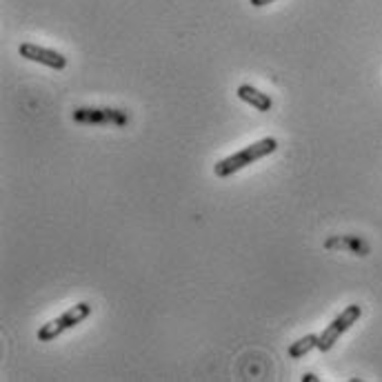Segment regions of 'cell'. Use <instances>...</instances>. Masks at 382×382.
Here are the masks:
<instances>
[{
	"label": "cell",
	"mask_w": 382,
	"mask_h": 382,
	"mask_svg": "<svg viewBox=\"0 0 382 382\" xmlns=\"http://www.w3.org/2000/svg\"><path fill=\"white\" fill-rule=\"evenodd\" d=\"M276 149H278V140L276 138H263V140H258V143L245 147L243 151H238V154L229 156V158H225L220 162H216L214 173L218 178H227V176H232V173L245 169L247 165H251V162H256L260 158L274 154Z\"/></svg>",
	"instance_id": "1"
},
{
	"label": "cell",
	"mask_w": 382,
	"mask_h": 382,
	"mask_svg": "<svg viewBox=\"0 0 382 382\" xmlns=\"http://www.w3.org/2000/svg\"><path fill=\"white\" fill-rule=\"evenodd\" d=\"M92 315V304L89 302H78L73 304V307H69L67 311H64L62 315H58V318L49 320L47 324H42L38 329V340L40 342H51L56 340V338L64 331L73 329L76 324H80L83 320H87Z\"/></svg>",
	"instance_id": "2"
},
{
	"label": "cell",
	"mask_w": 382,
	"mask_h": 382,
	"mask_svg": "<svg viewBox=\"0 0 382 382\" xmlns=\"http://www.w3.org/2000/svg\"><path fill=\"white\" fill-rule=\"evenodd\" d=\"M360 315H363V307H360V304H349V307H345V311L340 315H336L331 324H327V329L318 336L320 351L322 354L329 351V349L338 342V338L351 329V327L360 320Z\"/></svg>",
	"instance_id": "3"
},
{
	"label": "cell",
	"mask_w": 382,
	"mask_h": 382,
	"mask_svg": "<svg viewBox=\"0 0 382 382\" xmlns=\"http://www.w3.org/2000/svg\"><path fill=\"white\" fill-rule=\"evenodd\" d=\"M73 120L83 125H125L129 116L120 109H76Z\"/></svg>",
	"instance_id": "4"
},
{
	"label": "cell",
	"mask_w": 382,
	"mask_h": 382,
	"mask_svg": "<svg viewBox=\"0 0 382 382\" xmlns=\"http://www.w3.org/2000/svg\"><path fill=\"white\" fill-rule=\"evenodd\" d=\"M20 56L31 60V62L45 64V67L58 69V71L67 67V58H64L60 51H53V49H47V47L34 45V42H23V45H20Z\"/></svg>",
	"instance_id": "5"
},
{
	"label": "cell",
	"mask_w": 382,
	"mask_h": 382,
	"mask_svg": "<svg viewBox=\"0 0 382 382\" xmlns=\"http://www.w3.org/2000/svg\"><path fill=\"white\" fill-rule=\"evenodd\" d=\"M236 94H238L240 101L251 105V107H256L258 112H271V107H274V101L269 98V94H263L251 85H240Z\"/></svg>",
	"instance_id": "6"
},
{
	"label": "cell",
	"mask_w": 382,
	"mask_h": 382,
	"mask_svg": "<svg viewBox=\"0 0 382 382\" xmlns=\"http://www.w3.org/2000/svg\"><path fill=\"white\" fill-rule=\"evenodd\" d=\"M327 249H349L358 256H367L369 254V245L365 240H360L358 236H333L324 243Z\"/></svg>",
	"instance_id": "7"
},
{
	"label": "cell",
	"mask_w": 382,
	"mask_h": 382,
	"mask_svg": "<svg viewBox=\"0 0 382 382\" xmlns=\"http://www.w3.org/2000/svg\"><path fill=\"white\" fill-rule=\"evenodd\" d=\"M311 349H318V336H315V333H307L304 338H300V340L291 342L289 345V358L298 360L302 356H307Z\"/></svg>",
	"instance_id": "8"
},
{
	"label": "cell",
	"mask_w": 382,
	"mask_h": 382,
	"mask_svg": "<svg viewBox=\"0 0 382 382\" xmlns=\"http://www.w3.org/2000/svg\"><path fill=\"white\" fill-rule=\"evenodd\" d=\"M254 7H265V5H271V3H276V0H249Z\"/></svg>",
	"instance_id": "9"
},
{
	"label": "cell",
	"mask_w": 382,
	"mask_h": 382,
	"mask_svg": "<svg viewBox=\"0 0 382 382\" xmlns=\"http://www.w3.org/2000/svg\"><path fill=\"white\" fill-rule=\"evenodd\" d=\"M302 382H318V376H313V374H304V376H302Z\"/></svg>",
	"instance_id": "10"
}]
</instances>
